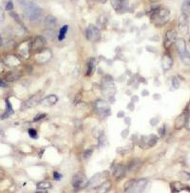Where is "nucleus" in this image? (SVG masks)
Instances as JSON below:
<instances>
[{"label":"nucleus","mask_w":190,"mask_h":193,"mask_svg":"<svg viewBox=\"0 0 190 193\" xmlns=\"http://www.w3.org/2000/svg\"><path fill=\"white\" fill-rule=\"evenodd\" d=\"M18 2L21 4L25 16L29 18L32 22L38 21L41 18L42 10L36 4L32 1H29V0H18Z\"/></svg>","instance_id":"1"},{"label":"nucleus","mask_w":190,"mask_h":193,"mask_svg":"<svg viewBox=\"0 0 190 193\" xmlns=\"http://www.w3.org/2000/svg\"><path fill=\"white\" fill-rule=\"evenodd\" d=\"M169 17H170V13L167 9L165 8H158L152 12L151 14V21L155 26L161 27L167 23Z\"/></svg>","instance_id":"2"},{"label":"nucleus","mask_w":190,"mask_h":193,"mask_svg":"<svg viewBox=\"0 0 190 193\" xmlns=\"http://www.w3.org/2000/svg\"><path fill=\"white\" fill-rule=\"evenodd\" d=\"M147 183V179L131 180L125 186V190L126 193H142Z\"/></svg>","instance_id":"3"},{"label":"nucleus","mask_w":190,"mask_h":193,"mask_svg":"<svg viewBox=\"0 0 190 193\" xmlns=\"http://www.w3.org/2000/svg\"><path fill=\"white\" fill-rule=\"evenodd\" d=\"M102 89L103 94L107 98H113L116 92L115 85L113 83V79L111 76H105L102 79Z\"/></svg>","instance_id":"4"},{"label":"nucleus","mask_w":190,"mask_h":193,"mask_svg":"<svg viewBox=\"0 0 190 193\" xmlns=\"http://www.w3.org/2000/svg\"><path fill=\"white\" fill-rule=\"evenodd\" d=\"M176 45H177L179 55L181 56L182 62L184 65L189 66L190 65V54L187 51V47H186V44L184 38H179V39H177Z\"/></svg>","instance_id":"5"},{"label":"nucleus","mask_w":190,"mask_h":193,"mask_svg":"<svg viewBox=\"0 0 190 193\" xmlns=\"http://www.w3.org/2000/svg\"><path fill=\"white\" fill-rule=\"evenodd\" d=\"M86 36L89 41L97 42L100 40V38H101V33H100V30L95 25L89 24L87 28Z\"/></svg>","instance_id":"6"},{"label":"nucleus","mask_w":190,"mask_h":193,"mask_svg":"<svg viewBox=\"0 0 190 193\" xmlns=\"http://www.w3.org/2000/svg\"><path fill=\"white\" fill-rule=\"evenodd\" d=\"M94 108L98 114L104 116V117H107V116L111 114V106H109V104L106 101L103 100L96 101L94 103Z\"/></svg>","instance_id":"7"},{"label":"nucleus","mask_w":190,"mask_h":193,"mask_svg":"<svg viewBox=\"0 0 190 193\" xmlns=\"http://www.w3.org/2000/svg\"><path fill=\"white\" fill-rule=\"evenodd\" d=\"M72 186L75 189H82L86 187H87V181L86 177L82 174L81 172L75 174L72 178Z\"/></svg>","instance_id":"8"},{"label":"nucleus","mask_w":190,"mask_h":193,"mask_svg":"<svg viewBox=\"0 0 190 193\" xmlns=\"http://www.w3.org/2000/svg\"><path fill=\"white\" fill-rule=\"evenodd\" d=\"M107 175H108V174H107V172L98 173V174L94 175L91 180L88 181V183H87V187H97V186L102 185L103 183H104V180L107 179Z\"/></svg>","instance_id":"9"},{"label":"nucleus","mask_w":190,"mask_h":193,"mask_svg":"<svg viewBox=\"0 0 190 193\" xmlns=\"http://www.w3.org/2000/svg\"><path fill=\"white\" fill-rule=\"evenodd\" d=\"M46 45V39L44 36L38 35L35 37V39L32 43V50L34 51L35 53H38L41 50L44 49V47Z\"/></svg>","instance_id":"10"},{"label":"nucleus","mask_w":190,"mask_h":193,"mask_svg":"<svg viewBox=\"0 0 190 193\" xmlns=\"http://www.w3.org/2000/svg\"><path fill=\"white\" fill-rule=\"evenodd\" d=\"M52 52L48 49H43L40 52L36 53V60L39 63H46L52 59Z\"/></svg>","instance_id":"11"},{"label":"nucleus","mask_w":190,"mask_h":193,"mask_svg":"<svg viewBox=\"0 0 190 193\" xmlns=\"http://www.w3.org/2000/svg\"><path fill=\"white\" fill-rule=\"evenodd\" d=\"M177 40V33L174 30H169L166 32L165 34V47L166 49H168L174 42H176Z\"/></svg>","instance_id":"12"},{"label":"nucleus","mask_w":190,"mask_h":193,"mask_svg":"<svg viewBox=\"0 0 190 193\" xmlns=\"http://www.w3.org/2000/svg\"><path fill=\"white\" fill-rule=\"evenodd\" d=\"M40 101H41V96L40 94H36L33 96L31 99H29L22 104V109H27V108H32L33 106L37 105Z\"/></svg>","instance_id":"13"},{"label":"nucleus","mask_w":190,"mask_h":193,"mask_svg":"<svg viewBox=\"0 0 190 193\" xmlns=\"http://www.w3.org/2000/svg\"><path fill=\"white\" fill-rule=\"evenodd\" d=\"M111 3L118 14H123L126 11V0H111Z\"/></svg>","instance_id":"14"},{"label":"nucleus","mask_w":190,"mask_h":193,"mask_svg":"<svg viewBox=\"0 0 190 193\" xmlns=\"http://www.w3.org/2000/svg\"><path fill=\"white\" fill-rule=\"evenodd\" d=\"M179 31L182 35H185L188 32V23H187V15L183 14L180 17L179 20Z\"/></svg>","instance_id":"15"},{"label":"nucleus","mask_w":190,"mask_h":193,"mask_svg":"<svg viewBox=\"0 0 190 193\" xmlns=\"http://www.w3.org/2000/svg\"><path fill=\"white\" fill-rule=\"evenodd\" d=\"M57 25V19L53 15H47L44 20V26L47 30H53Z\"/></svg>","instance_id":"16"},{"label":"nucleus","mask_w":190,"mask_h":193,"mask_svg":"<svg viewBox=\"0 0 190 193\" xmlns=\"http://www.w3.org/2000/svg\"><path fill=\"white\" fill-rule=\"evenodd\" d=\"M58 101V98L57 96L55 95H49V96H47L43 100H41V102L44 106H51V105H53L57 102Z\"/></svg>","instance_id":"17"},{"label":"nucleus","mask_w":190,"mask_h":193,"mask_svg":"<svg viewBox=\"0 0 190 193\" xmlns=\"http://www.w3.org/2000/svg\"><path fill=\"white\" fill-rule=\"evenodd\" d=\"M162 63H163V69L165 71L170 69L171 66H172V57L169 55L168 54H165L163 56V61H162Z\"/></svg>","instance_id":"18"},{"label":"nucleus","mask_w":190,"mask_h":193,"mask_svg":"<svg viewBox=\"0 0 190 193\" xmlns=\"http://www.w3.org/2000/svg\"><path fill=\"white\" fill-rule=\"evenodd\" d=\"M126 172V167L122 165H117L113 170V175L117 178V179H121Z\"/></svg>","instance_id":"19"},{"label":"nucleus","mask_w":190,"mask_h":193,"mask_svg":"<svg viewBox=\"0 0 190 193\" xmlns=\"http://www.w3.org/2000/svg\"><path fill=\"white\" fill-rule=\"evenodd\" d=\"M95 69V60L93 57L91 59H89V60L87 61V72H86V75L87 76H91L93 71Z\"/></svg>","instance_id":"20"},{"label":"nucleus","mask_w":190,"mask_h":193,"mask_svg":"<svg viewBox=\"0 0 190 193\" xmlns=\"http://www.w3.org/2000/svg\"><path fill=\"white\" fill-rule=\"evenodd\" d=\"M111 187V183L109 181L104 182L102 185H100L97 188V193H107Z\"/></svg>","instance_id":"21"},{"label":"nucleus","mask_w":190,"mask_h":193,"mask_svg":"<svg viewBox=\"0 0 190 193\" xmlns=\"http://www.w3.org/2000/svg\"><path fill=\"white\" fill-rule=\"evenodd\" d=\"M171 188H172L173 192H179V191H181V190H186V189L190 190L188 187L183 185L182 183H179V182L173 183V184L171 185Z\"/></svg>","instance_id":"22"},{"label":"nucleus","mask_w":190,"mask_h":193,"mask_svg":"<svg viewBox=\"0 0 190 193\" xmlns=\"http://www.w3.org/2000/svg\"><path fill=\"white\" fill-rule=\"evenodd\" d=\"M186 116L184 114L181 115L180 117L176 120L175 121V127L176 128H181L183 126H184V124H185V121H186Z\"/></svg>","instance_id":"23"},{"label":"nucleus","mask_w":190,"mask_h":193,"mask_svg":"<svg viewBox=\"0 0 190 193\" xmlns=\"http://www.w3.org/2000/svg\"><path fill=\"white\" fill-rule=\"evenodd\" d=\"M140 165H141V162H140L139 160H132L128 163L127 169H128V171H135L140 166Z\"/></svg>","instance_id":"24"},{"label":"nucleus","mask_w":190,"mask_h":193,"mask_svg":"<svg viewBox=\"0 0 190 193\" xmlns=\"http://www.w3.org/2000/svg\"><path fill=\"white\" fill-rule=\"evenodd\" d=\"M51 187H52V184L49 182H47V181L40 182L37 184V188L39 190H46V189H48Z\"/></svg>","instance_id":"25"},{"label":"nucleus","mask_w":190,"mask_h":193,"mask_svg":"<svg viewBox=\"0 0 190 193\" xmlns=\"http://www.w3.org/2000/svg\"><path fill=\"white\" fill-rule=\"evenodd\" d=\"M182 12L183 14H189L190 13V0H184L183 5H182Z\"/></svg>","instance_id":"26"},{"label":"nucleus","mask_w":190,"mask_h":193,"mask_svg":"<svg viewBox=\"0 0 190 193\" xmlns=\"http://www.w3.org/2000/svg\"><path fill=\"white\" fill-rule=\"evenodd\" d=\"M68 30V25H64L60 28V31H59V35H58V39L59 40H63L66 35H67V32Z\"/></svg>","instance_id":"27"},{"label":"nucleus","mask_w":190,"mask_h":193,"mask_svg":"<svg viewBox=\"0 0 190 193\" xmlns=\"http://www.w3.org/2000/svg\"><path fill=\"white\" fill-rule=\"evenodd\" d=\"M147 138V146H149V147H152V146H154L155 144L157 143V142H158V138L155 136V135H150V136L149 137H146Z\"/></svg>","instance_id":"28"},{"label":"nucleus","mask_w":190,"mask_h":193,"mask_svg":"<svg viewBox=\"0 0 190 193\" xmlns=\"http://www.w3.org/2000/svg\"><path fill=\"white\" fill-rule=\"evenodd\" d=\"M21 76L19 73H14V72H11V73H9L6 76V79L7 80L9 81H15L16 80L19 79V76Z\"/></svg>","instance_id":"29"},{"label":"nucleus","mask_w":190,"mask_h":193,"mask_svg":"<svg viewBox=\"0 0 190 193\" xmlns=\"http://www.w3.org/2000/svg\"><path fill=\"white\" fill-rule=\"evenodd\" d=\"M6 102H7V114L5 115V117H7V116H9V115H11V114L14 113V109L12 107V104L10 103V101L8 100H6Z\"/></svg>","instance_id":"30"},{"label":"nucleus","mask_w":190,"mask_h":193,"mask_svg":"<svg viewBox=\"0 0 190 193\" xmlns=\"http://www.w3.org/2000/svg\"><path fill=\"white\" fill-rule=\"evenodd\" d=\"M29 137H31L32 139H37L38 138V135H37V131L35 129H29Z\"/></svg>","instance_id":"31"},{"label":"nucleus","mask_w":190,"mask_h":193,"mask_svg":"<svg viewBox=\"0 0 190 193\" xmlns=\"http://www.w3.org/2000/svg\"><path fill=\"white\" fill-rule=\"evenodd\" d=\"M172 85H173V87L175 89H178L180 87V81H179V80L176 78V76H173V78H172Z\"/></svg>","instance_id":"32"},{"label":"nucleus","mask_w":190,"mask_h":193,"mask_svg":"<svg viewBox=\"0 0 190 193\" xmlns=\"http://www.w3.org/2000/svg\"><path fill=\"white\" fill-rule=\"evenodd\" d=\"M91 154H92V150L91 149H87L84 152V158L85 159H89L91 156Z\"/></svg>","instance_id":"33"},{"label":"nucleus","mask_w":190,"mask_h":193,"mask_svg":"<svg viewBox=\"0 0 190 193\" xmlns=\"http://www.w3.org/2000/svg\"><path fill=\"white\" fill-rule=\"evenodd\" d=\"M45 117H46V115H45V114H38V115H36L35 117L33 118V121H40V120L44 119Z\"/></svg>","instance_id":"34"},{"label":"nucleus","mask_w":190,"mask_h":193,"mask_svg":"<svg viewBox=\"0 0 190 193\" xmlns=\"http://www.w3.org/2000/svg\"><path fill=\"white\" fill-rule=\"evenodd\" d=\"M53 178H54V180H55V181H60V180L62 179V175L60 174L59 172L54 171V172H53Z\"/></svg>","instance_id":"35"},{"label":"nucleus","mask_w":190,"mask_h":193,"mask_svg":"<svg viewBox=\"0 0 190 193\" xmlns=\"http://www.w3.org/2000/svg\"><path fill=\"white\" fill-rule=\"evenodd\" d=\"M10 15L13 16V17L15 19V21H16V22L20 23V18H19V16H18V14H17L16 13H14V12H11V13H10Z\"/></svg>","instance_id":"36"},{"label":"nucleus","mask_w":190,"mask_h":193,"mask_svg":"<svg viewBox=\"0 0 190 193\" xmlns=\"http://www.w3.org/2000/svg\"><path fill=\"white\" fill-rule=\"evenodd\" d=\"M81 99H82V95L81 94H77L76 96H75V98H74V101H73V103L76 105L80 101H81Z\"/></svg>","instance_id":"37"},{"label":"nucleus","mask_w":190,"mask_h":193,"mask_svg":"<svg viewBox=\"0 0 190 193\" xmlns=\"http://www.w3.org/2000/svg\"><path fill=\"white\" fill-rule=\"evenodd\" d=\"M13 9H14V4H13V2H12V1H9V2L7 3L6 10H7V11H12Z\"/></svg>","instance_id":"38"},{"label":"nucleus","mask_w":190,"mask_h":193,"mask_svg":"<svg viewBox=\"0 0 190 193\" xmlns=\"http://www.w3.org/2000/svg\"><path fill=\"white\" fill-rule=\"evenodd\" d=\"M4 19H5V15H4V12H3V10L2 8L0 7V23H2L4 21Z\"/></svg>","instance_id":"39"},{"label":"nucleus","mask_w":190,"mask_h":193,"mask_svg":"<svg viewBox=\"0 0 190 193\" xmlns=\"http://www.w3.org/2000/svg\"><path fill=\"white\" fill-rule=\"evenodd\" d=\"M184 126H185L188 130H190V116H188V117L186 118V121H185Z\"/></svg>","instance_id":"40"},{"label":"nucleus","mask_w":190,"mask_h":193,"mask_svg":"<svg viewBox=\"0 0 190 193\" xmlns=\"http://www.w3.org/2000/svg\"><path fill=\"white\" fill-rule=\"evenodd\" d=\"M182 176H183L184 178H185V179L190 180V173H188V172H183Z\"/></svg>","instance_id":"41"},{"label":"nucleus","mask_w":190,"mask_h":193,"mask_svg":"<svg viewBox=\"0 0 190 193\" xmlns=\"http://www.w3.org/2000/svg\"><path fill=\"white\" fill-rule=\"evenodd\" d=\"M128 133H129L128 129H125V130L122 132V137H123V138H126V137H127V135H128Z\"/></svg>","instance_id":"42"},{"label":"nucleus","mask_w":190,"mask_h":193,"mask_svg":"<svg viewBox=\"0 0 190 193\" xmlns=\"http://www.w3.org/2000/svg\"><path fill=\"white\" fill-rule=\"evenodd\" d=\"M165 126H163L161 129L159 130V133H160V135H161V136H164V135H165Z\"/></svg>","instance_id":"43"},{"label":"nucleus","mask_w":190,"mask_h":193,"mask_svg":"<svg viewBox=\"0 0 190 193\" xmlns=\"http://www.w3.org/2000/svg\"><path fill=\"white\" fill-rule=\"evenodd\" d=\"M7 86H8V84L5 81H3L2 80H0V87H7Z\"/></svg>","instance_id":"44"},{"label":"nucleus","mask_w":190,"mask_h":193,"mask_svg":"<svg viewBox=\"0 0 190 193\" xmlns=\"http://www.w3.org/2000/svg\"><path fill=\"white\" fill-rule=\"evenodd\" d=\"M150 123H151L152 125H155V124L158 123V120H157V119H152V120L150 121Z\"/></svg>","instance_id":"45"},{"label":"nucleus","mask_w":190,"mask_h":193,"mask_svg":"<svg viewBox=\"0 0 190 193\" xmlns=\"http://www.w3.org/2000/svg\"><path fill=\"white\" fill-rule=\"evenodd\" d=\"M117 117H118V118H122V117H124V112H123V111H120V113L117 114Z\"/></svg>","instance_id":"46"},{"label":"nucleus","mask_w":190,"mask_h":193,"mask_svg":"<svg viewBox=\"0 0 190 193\" xmlns=\"http://www.w3.org/2000/svg\"><path fill=\"white\" fill-rule=\"evenodd\" d=\"M130 104H131V105H128V106H127V108H128V109H130V110H133V109H134V105H133L132 103H130Z\"/></svg>","instance_id":"47"},{"label":"nucleus","mask_w":190,"mask_h":193,"mask_svg":"<svg viewBox=\"0 0 190 193\" xmlns=\"http://www.w3.org/2000/svg\"><path fill=\"white\" fill-rule=\"evenodd\" d=\"M97 1H99L100 3H103L104 4V3H106L107 1V0H97Z\"/></svg>","instance_id":"48"},{"label":"nucleus","mask_w":190,"mask_h":193,"mask_svg":"<svg viewBox=\"0 0 190 193\" xmlns=\"http://www.w3.org/2000/svg\"><path fill=\"white\" fill-rule=\"evenodd\" d=\"M36 193H48V192L45 191V190H39V191H37Z\"/></svg>","instance_id":"49"},{"label":"nucleus","mask_w":190,"mask_h":193,"mask_svg":"<svg viewBox=\"0 0 190 193\" xmlns=\"http://www.w3.org/2000/svg\"><path fill=\"white\" fill-rule=\"evenodd\" d=\"M2 43H3V39H2V37H1V35H0V46L2 45Z\"/></svg>","instance_id":"50"},{"label":"nucleus","mask_w":190,"mask_h":193,"mask_svg":"<svg viewBox=\"0 0 190 193\" xmlns=\"http://www.w3.org/2000/svg\"><path fill=\"white\" fill-rule=\"evenodd\" d=\"M126 123H127V124H129V122H130V121H129V120H130V119H129V118H126Z\"/></svg>","instance_id":"51"},{"label":"nucleus","mask_w":190,"mask_h":193,"mask_svg":"<svg viewBox=\"0 0 190 193\" xmlns=\"http://www.w3.org/2000/svg\"><path fill=\"white\" fill-rule=\"evenodd\" d=\"M146 95H148V92H146V91H143V96H146Z\"/></svg>","instance_id":"52"}]
</instances>
